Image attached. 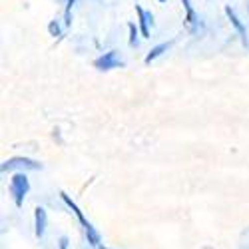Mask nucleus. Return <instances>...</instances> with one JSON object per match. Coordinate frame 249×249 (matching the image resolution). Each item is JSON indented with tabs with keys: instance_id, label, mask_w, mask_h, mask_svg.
Wrapping results in <instances>:
<instances>
[{
	"instance_id": "obj_1",
	"label": "nucleus",
	"mask_w": 249,
	"mask_h": 249,
	"mask_svg": "<svg viewBox=\"0 0 249 249\" xmlns=\"http://www.w3.org/2000/svg\"><path fill=\"white\" fill-rule=\"evenodd\" d=\"M60 197H62V201H64L70 210L74 212V215L78 217V221H80V225L84 227V231H86V237H88V243L92 245V247H102L100 243H102V237H100V231L96 230V227L92 225V221H88V217L84 215V212L78 207V203L66 194V192H60Z\"/></svg>"
},
{
	"instance_id": "obj_2",
	"label": "nucleus",
	"mask_w": 249,
	"mask_h": 249,
	"mask_svg": "<svg viewBox=\"0 0 249 249\" xmlns=\"http://www.w3.org/2000/svg\"><path fill=\"white\" fill-rule=\"evenodd\" d=\"M8 192L14 199V205L16 207H22L28 192H30V179L26 176V172H16L12 178H10V183H8Z\"/></svg>"
},
{
	"instance_id": "obj_3",
	"label": "nucleus",
	"mask_w": 249,
	"mask_h": 249,
	"mask_svg": "<svg viewBox=\"0 0 249 249\" xmlns=\"http://www.w3.org/2000/svg\"><path fill=\"white\" fill-rule=\"evenodd\" d=\"M36 172V170H42V163L32 160V158H22V156H16V158H10L6 160L2 165H0V172L6 174V172Z\"/></svg>"
},
{
	"instance_id": "obj_4",
	"label": "nucleus",
	"mask_w": 249,
	"mask_h": 249,
	"mask_svg": "<svg viewBox=\"0 0 249 249\" xmlns=\"http://www.w3.org/2000/svg\"><path fill=\"white\" fill-rule=\"evenodd\" d=\"M124 66H126V62L122 60L118 50H108V52H104L100 58L94 60V68L100 70V72H110V70L124 68Z\"/></svg>"
},
{
	"instance_id": "obj_5",
	"label": "nucleus",
	"mask_w": 249,
	"mask_h": 249,
	"mask_svg": "<svg viewBox=\"0 0 249 249\" xmlns=\"http://www.w3.org/2000/svg\"><path fill=\"white\" fill-rule=\"evenodd\" d=\"M136 14H138V26L142 38H150V28L154 26V14L150 10H143L140 4H136Z\"/></svg>"
},
{
	"instance_id": "obj_6",
	"label": "nucleus",
	"mask_w": 249,
	"mask_h": 249,
	"mask_svg": "<svg viewBox=\"0 0 249 249\" xmlns=\"http://www.w3.org/2000/svg\"><path fill=\"white\" fill-rule=\"evenodd\" d=\"M46 225H48V213L44 207H36L34 210V233L38 239H42L44 233H46Z\"/></svg>"
},
{
	"instance_id": "obj_7",
	"label": "nucleus",
	"mask_w": 249,
	"mask_h": 249,
	"mask_svg": "<svg viewBox=\"0 0 249 249\" xmlns=\"http://www.w3.org/2000/svg\"><path fill=\"white\" fill-rule=\"evenodd\" d=\"M225 16H227V20L231 22V26L235 28V32L241 36V40H243V44H247V32H245V26H243V22L237 18V14H235V10L231 8V6H225Z\"/></svg>"
},
{
	"instance_id": "obj_8",
	"label": "nucleus",
	"mask_w": 249,
	"mask_h": 249,
	"mask_svg": "<svg viewBox=\"0 0 249 249\" xmlns=\"http://www.w3.org/2000/svg\"><path fill=\"white\" fill-rule=\"evenodd\" d=\"M181 4H183V8H185V18H183L185 28L194 32L196 26H197V12H196V8H194V4H192V0H181Z\"/></svg>"
},
{
	"instance_id": "obj_9",
	"label": "nucleus",
	"mask_w": 249,
	"mask_h": 249,
	"mask_svg": "<svg viewBox=\"0 0 249 249\" xmlns=\"http://www.w3.org/2000/svg\"><path fill=\"white\" fill-rule=\"evenodd\" d=\"M172 44H174V40H170V42H161V44L154 46V48L148 52V56L143 58V64H146V66H150L152 62H154V60H158V58H160L163 52H168V50L172 48Z\"/></svg>"
},
{
	"instance_id": "obj_10",
	"label": "nucleus",
	"mask_w": 249,
	"mask_h": 249,
	"mask_svg": "<svg viewBox=\"0 0 249 249\" xmlns=\"http://www.w3.org/2000/svg\"><path fill=\"white\" fill-rule=\"evenodd\" d=\"M128 30H130L128 44H130L132 48H138V36H142V34H140V26H138L136 22H128Z\"/></svg>"
},
{
	"instance_id": "obj_11",
	"label": "nucleus",
	"mask_w": 249,
	"mask_h": 249,
	"mask_svg": "<svg viewBox=\"0 0 249 249\" xmlns=\"http://www.w3.org/2000/svg\"><path fill=\"white\" fill-rule=\"evenodd\" d=\"M76 4V0H66V8H64V26L68 28L72 24V8Z\"/></svg>"
},
{
	"instance_id": "obj_12",
	"label": "nucleus",
	"mask_w": 249,
	"mask_h": 249,
	"mask_svg": "<svg viewBox=\"0 0 249 249\" xmlns=\"http://www.w3.org/2000/svg\"><path fill=\"white\" fill-rule=\"evenodd\" d=\"M48 30H50L52 36H60V24L56 22V20H52V22L48 24Z\"/></svg>"
},
{
	"instance_id": "obj_13",
	"label": "nucleus",
	"mask_w": 249,
	"mask_h": 249,
	"mask_svg": "<svg viewBox=\"0 0 249 249\" xmlns=\"http://www.w3.org/2000/svg\"><path fill=\"white\" fill-rule=\"evenodd\" d=\"M58 249H68V237L64 235V237H60V241H58Z\"/></svg>"
},
{
	"instance_id": "obj_14",
	"label": "nucleus",
	"mask_w": 249,
	"mask_h": 249,
	"mask_svg": "<svg viewBox=\"0 0 249 249\" xmlns=\"http://www.w3.org/2000/svg\"><path fill=\"white\" fill-rule=\"evenodd\" d=\"M98 249H108V247H98Z\"/></svg>"
},
{
	"instance_id": "obj_15",
	"label": "nucleus",
	"mask_w": 249,
	"mask_h": 249,
	"mask_svg": "<svg viewBox=\"0 0 249 249\" xmlns=\"http://www.w3.org/2000/svg\"><path fill=\"white\" fill-rule=\"evenodd\" d=\"M160 2H165V0H160Z\"/></svg>"
}]
</instances>
